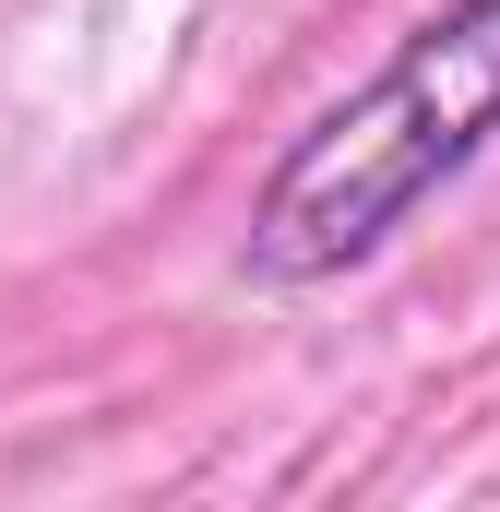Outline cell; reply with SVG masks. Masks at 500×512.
<instances>
[{"label":"cell","mask_w":500,"mask_h":512,"mask_svg":"<svg viewBox=\"0 0 500 512\" xmlns=\"http://www.w3.org/2000/svg\"><path fill=\"white\" fill-rule=\"evenodd\" d=\"M500 143V0H441L393 36L358 96H334L298 131L239 227L250 286H334L370 251H393L477 155Z\"/></svg>","instance_id":"cell-1"}]
</instances>
